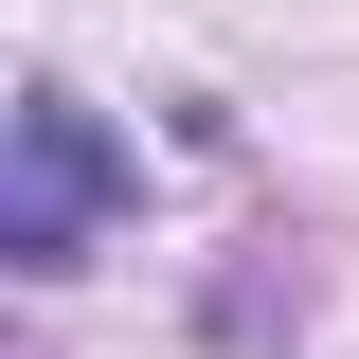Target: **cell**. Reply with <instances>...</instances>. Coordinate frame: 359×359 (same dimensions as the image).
<instances>
[{"instance_id": "1", "label": "cell", "mask_w": 359, "mask_h": 359, "mask_svg": "<svg viewBox=\"0 0 359 359\" xmlns=\"http://www.w3.org/2000/svg\"><path fill=\"white\" fill-rule=\"evenodd\" d=\"M108 216H126V144L90 126L72 90H36V108H18V198H0V252L54 287V269H90V233H108Z\"/></svg>"}]
</instances>
